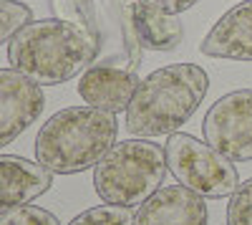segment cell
Instances as JSON below:
<instances>
[{
	"label": "cell",
	"instance_id": "obj_13",
	"mask_svg": "<svg viewBox=\"0 0 252 225\" xmlns=\"http://www.w3.org/2000/svg\"><path fill=\"white\" fill-rule=\"evenodd\" d=\"M134 26L141 48L149 51H174L182 43V23L154 5L134 0Z\"/></svg>",
	"mask_w": 252,
	"mask_h": 225
},
{
	"label": "cell",
	"instance_id": "obj_18",
	"mask_svg": "<svg viewBox=\"0 0 252 225\" xmlns=\"http://www.w3.org/2000/svg\"><path fill=\"white\" fill-rule=\"evenodd\" d=\"M141 3L154 5V8H159V10H164V13H169V15H179V13L189 10L192 5H197L199 0H141Z\"/></svg>",
	"mask_w": 252,
	"mask_h": 225
},
{
	"label": "cell",
	"instance_id": "obj_7",
	"mask_svg": "<svg viewBox=\"0 0 252 225\" xmlns=\"http://www.w3.org/2000/svg\"><path fill=\"white\" fill-rule=\"evenodd\" d=\"M204 142L229 162L252 159V89L220 96L202 119Z\"/></svg>",
	"mask_w": 252,
	"mask_h": 225
},
{
	"label": "cell",
	"instance_id": "obj_5",
	"mask_svg": "<svg viewBox=\"0 0 252 225\" xmlns=\"http://www.w3.org/2000/svg\"><path fill=\"white\" fill-rule=\"evenodd\" d=\"M56 10L91 36L96 43L94 64L139 74L144 48L134 26V0H56Z\"/></svg>",
	"mask_w": 252,
	"mask_h": 225
},
{
	"label": "cell",
	"instance_id": "obj_11",
	"mask_svg": "<svg viewBox=\"0 0 252 225\" xmlns=\"http://www.w3.org/2000/svg\"><path fill=\"white\" fill-rule=\"evenodd\" d=\"M51 185L53 172L40 162L18 154H0V215L46 195Z\"/></svg>",
	"mask_w": 252,
	"mask_h": 225
},
{
	"label": "cell",
	"instance_id": "obj_16",
	"mask_svg": "<svg viewBox=\"0 0 252 225\" xmlns=\"http://www.w3.org/2000/svg\"><path fill=\"white\" fill-rule=\"evenodd\" d=\"M227 225H252V177L240 182L227 202Z\"/></svg>",
	"mask_w": 252,
	"mask_h": 225
},
{
	"label": "cell",
	"instance_id": "obj_10",
	"mask_svg": "<svg viewBox=\"0 0 252 225\" xmlns=\"http://www.w3.org/2000/svg\"><path fill=\"white\" fill-rule=\"evenodd\" d=\"M139 74L109 66V64H91L78 78V94L89 107L121 114L131 104V96L139 86Z\"/></svg>",
	"mask_w": 252,
	"mask_h": 225
},
{
	"label": "cell",
	"instance_id": "obj_12",
	"mask_svg": "<svg viewBox=\"0 0 252 225\" xmlns=\"http://www.w3.org/2000/svg\"><path fill=\"white\" fill-rule=\"evenodd\" d=\"M199 51L209 58L252 61V0L229 8L212 26Z\"/></svg>",
	"mask_w": 252,
	"mask_h": 225
},
{
	"label": "cell",
	"instance_id": "obj_4",
	"mask_svg": "<svg viewBox=\"0 0 252 225\" xmlns=\"http://www.w3.org/2000/svg\"><path fill=\"white\" fill-rule=\"evenodd\" d=\"M166 154L152 139H124L101 157L94 167L96 195L106 205L139 208L164 182Z\"/></svg>",
	"mask_w": 252,
	"mask_h": 225
},
{
	"label": "cell",
	"instance_id": "obj_17",
	"mask_svg": "<svg viewBox=\"0 0 252 225\" xmlns=\"http://www.w3.org/2000/svg\"><path fill=\"white\" fill-rule=\"evenodd\" d=\"M0 225H61L58 218L38 205H20L0 215Z\"/></svg>",
	"mask_w": 252,
	"mask_h": 225
},
{
	"label": "cell",
	"instance_id": "obj_8",
	"mask_svg": "<svg viewBox=\"0 0 252 225\" xmlns=\"http://www.w3.org/2000/svg\"><path fill=\"white\" fill-rule=\"evenodd\" d=\"M46 107L40 84L15 69H0V150L15 142Z\"/></svg>",
	"mask_w": 252,
	"mask_h": 225
},
{
	"label": "cell",
	"instance_id": "obj_2",
	"mask_svg": "<svg viewBox=\"0 0 252 225\" xmlns=\"http://www.w3.org/2000/svg\"><path fill=\"white\" fill-rule=\"evenodd\" d=\"M209 76L197 64H169L152 71L126 107V132L134 137H166L187 124L207 96Z\"/></svg>",
	"mask_w": 252,
	"mask_h": 225
},
{
	"label": "cell",
	"instance_id": "obj_6",
	"mask_svg": "<svg viewBox=\"0 0 252 225\" xmlns=\"http://www.w3.org/2000/svg\"><path fill=\"white\" fill-rule=\"evenodd\" d=\"M166 170L174 175L179 185L202 195L204 200H222L232 195L240 185L237 167L224 154H220L212 145L174 132L166 137Z\"/></svg>",
	"mask_w": 252,
	"mask_h": 225
},
{
	"label": "cell",
	"instance_id": "obj_9",
	"mask_svg": "<svg viewBox=\"0 0 252 225\" xmlns=\"http://www.w3.org/2000/svg\"><path fill=\"white\" fill-rule=\"evenodd\" d=\"M207 200L184 185H164L134 213V225H207Z\"/></svg>",
	"mask_w": 252,
	"mask_h": 225
},
{
	"label": "cell",
	"instance_id": "obj_14",
	"mask_svg": "<svg viewBox=\"0 0 252 225\" xmlns=\"http://www.w3.org/2000/svg\"><path fill=\"white\" fill-rule=\"evenodd\" d=\"M33 20V10L18 0H0V46L10 43V38Z\"/></svg>",
	"mask_w": 252,
	"mask_h": 225
},
{
	"label": "cell",
	"instance_id": "obj_15",
	"mask_svg": "<svg viewBox=\"0 0 252 225\" xmlns=\"http://www.w3.org/2000/svg\"><path fill=\"white\" fill-rule=\"evenodd\" d=\"M68 225H134V213L119 205H98L83 210Z\"/></svg>",
	"mask_w": 252,
	"mask_h": 225
},
{
	"label": "cell",
	"instance_id": "obj_1",
	"mask_svg": "<svg viewBox=\"0 0 252 225\" xmlns=\"http://www.w3.org/2000/svg\"><path fill=\"white\" fill-rule=\"evenodd\" d=\"M96 58V43L66 18L31 20L8 43V64L40 86L66 84Z\"/></svg>",
	"mask_w": 252,
	"mask_h": 225
},
{
	"label": "cell",
	"instance_id": "obj_3",
	"mask_svg": "<svg viewBox=\"0 0 252 225\" xmlns=\"http://www.w3.org/2000/svg\"><path fill=\"white\" fill-rule=\"evenodd\" d=\"M116 114L96 107H66L40 127L35 159L53 175H76L96 167L116 145Z\"/></svg>",
	"mask_w": 252,
	"mask_h": 225
}]
</instances>
